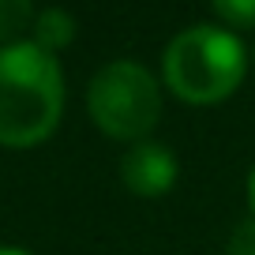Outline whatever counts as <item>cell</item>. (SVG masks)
I'll list each match as a JSON object with an SVG mask.
<instances>
[{
    "instance_id": "7",
    "label": "cell",
    "mask_w": 255,
    "mask_h": 255,
    "mask_svg": "<svg viewBox=\"0 0 255 255\" xmlns=\"http://www.w3.org/2000/svg\"><path fill=\"white\" fill-rule=\"evenodd\" d=\"M229 26H255V0H210Z\"/></svg>"
},
{
    "instance_id": "10",
    "label": "cell",
    "mask_w": 255,
    "mask_h": 255,
    "mask_svg": "<svg viewBox=\"0 0 255 255\" xmlns=\"http://www.w3.org/2000/svg\"><path fill=\"white\" fill-rule=\"evenodd\" d=\"M0 255H26V252H19V248H0Z\"/></svg>"
},
{
    "instance_id": "8",
    "label": "cell",
    "mask_w": 255,
    "mask_h": 255,
    "mask_svg": "<svg viewBox=\"0 0 255 255\" xmlns=\"http://www.w3.org/2000/svg\"><path fill=\"white\" fill-rule=\"evenodd\" d=\"M225 255H255V222H240L233 229Z\"/></svg>"
},
{
    "instance_id": "4",
    "label": "cell",
    "mask_w": 255,
    "mask_h": 255,
    "mask_svg": "<svg viewBox=\"0 0 255 255\" xmlns=\"http://www.w3.org/2000/svg\"><path fill=\"white\" fill-rule=\"evenodd\" d=\"M120 180L135 195H161L176 180V158L169 154V146L143 139L120 158Z\"/></svg>"
},
{
    "instance_id": "5",
    "label": "cell",
    "mask_w": 255,
    "mask_h": 255,
    "mask_svg": "<svg viewBox=\"0 0 255 255\" xmlns=\"http://www.w3.org/2000/svg\"><path fill=\"white\" fill-rule=\"evenodd\" d=\"M72 38H75V19L60 8H45L38 15V23H34V45L45 49V53L64 49Z\"/></svg>"
},
{
    "instance_id": "1",
    "label": "cell",
    "mask_w": 255,
    "mask_h": 255,
    "mask_svg": "<svg viewBox=\"0 0 255 255\" xmlns=\"http://www.w3.org/2000/svg\"><path fill=\"white\" fill-rule=\"evenodd\" d=\"M64 79L53 53L34 41L0 49V143L34 146L60 120Z\"/></svg>"
},
{
    "instance_id": "9",
    "label": "cell",
    "mask_w": 255,
    "mask_h": 255,
    "mask_svg": "<svg viewBox=\"0 0 255 255\" xmlns=\"http://www.w3.org/2000/svg\"><path fill=\"white\" fill-rule=\"evenodd\" d=\"M248 199H252V210H255V173H252V184H248Z\"/></svg>"
},
{
    "instance_id": "6",
    "label": "cell",
    "mask_w": 255,
    "mask_h": 255,
    "mask_svg": "<svg viewBox=\"0 0 255 255\" xmlns=\"http://www.w3.org/2000/svg\"><path fill=\"white\" fill-rule=\"evenodd\" d=\"M30 15H34L30 0H0V41H11L19 30H26Z\"/></svg>"
},
{
    "instance_id": "2",
    "label": "cell",
    "mask_w": 255,
    "mask_h": 255,
    "mask_svg": "<svg viewBox=\"0 0 255 255\" xmlns=\"http://www.w3.org/2000/svg\"><path fill=\"white\" fill-rule=\"evenodd\" d=\"M244 75V49L229 30L191 26L176 34L165 49V83L176 98L195 105L222 102Z\"/></svg>"
},
{
    "instance_id": "3",
    "label": "cell",
    "mask_w": 255,
    "mask_h": 255,
    "mask_svg": "<svg viewBox=\"0 0 255 255\" xmlns=\"http://www.w3.org/2000/svg\"><path fill=\"white\" fill-rule=\"evenodd\" d=\"M87 109L94 124L113 139L143 143L161 117V94L154 75L135 60H113L90 79Z\"/></svg>"
}]
</instances>
